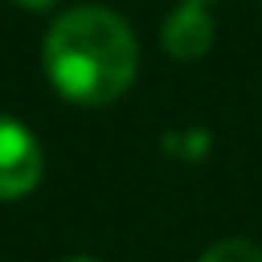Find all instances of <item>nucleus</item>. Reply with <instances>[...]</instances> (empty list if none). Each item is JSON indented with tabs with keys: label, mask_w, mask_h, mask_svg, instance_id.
Listing matches in <instances>:
<instances>
[{
	"label": "nucleus",
	"mask_w": 262,
	"mask_h": 262,
	"mask_svg": "<svg viewBox=\"0 0 262 262\" xmlns=\"http://www.w3.org/2000/svg\"><path fill=\"white\" fill-rule=\"evenodd\" d=\"M196 4H212V0H196Z\"/></svg>",
	"instance_id": "obj_7"
},
{
	"label": "nucleus",
	"mask_w": 262,
	"mask_h": 262,
	"mask_svg": "<svg viewBox=\"0 0 262 262\" xmlns=\"http://www.w3.org/2000/svg\"><path fill=\"white\" fill-rule=\"evenodd\" d=\"M212 35H216V24L208 16L205 4H196V0H185L181 8H173L166 16V27H162V42L173 58H201L208 47H212Z\"/></svg>",
	"instance_id": "obj_3"
},
{
	"label": "nucleus",
	"mask_w": 262,
	"mask_h": 262,
	"mask_svg": "<svg viewBox=\"0 0 262 262\" xmlns=\"http://www.w3.org/2000/svg\"><path fill=\"white\" fill-rule=\"evenodd\" d=\"M42 178V147L12 116H0V201L27 196Z\"/></svg>",
	"instance_id": "obj_2"
},
{
	"label": "nucleus",
	"mask_w": 262,
	"mask_h": 262,
	"mask_svg": "<svg viewBox=\"0 0 262 262\" xmlns=\"http://www.w3.org/2000/svg\"><path fill=\"white\" fill-rule=\"evenodd\" d=\"M12 4H19V8H27V12H42V8H50L54 0H12Z\"/></svg>",
	"instance_id": "obj_5"
},
{
	"label": "nucleus",
	"mask_w": 262,
	"mask_h": 262,
	"mask_svg": "<svg viewBox=\"0 0 262 262\" xmlns=\"http://www.w3.org/2000/svg\"><path fill=\"white\" fill-rule=\"evenodd\" d=\"M201 262H262V247L247 243V239H224V243L208 247Z\"/></svg>",
	"instance_id": "obj_4"
},
{
	"label": "nucleus",
	"mask_w": 262,
	"mask_h": 262,
	"mask_svg": "<svg viewBox=\"0 0 262 262\" xmlns=\"http://www.w3.org/2000/svg\"><path fill=\"white\" fill-rule=\"evenodd\" d=\"M47 77L66 100L74 104H112L131 89L139 42L131 35L127 19L116 12L85 4L54 19L42 47Z\"/></svg>",
	"instance_id": "obj_1"
},
{
	"label": "nucleus",
	"mask_w": 262,
	"mask_h": 262,
	"mask_svg": "<svg viewBox=\"0 0 262 262\" xmlns=\"http://www.w3.org/2000/svg\"><path fill=\"white\" fill-rule=\"evenodd\" d=\"M66 262H97V258H66Z\"/></svg>",
	"instance_id": "obj_6"
}]
</instances>
